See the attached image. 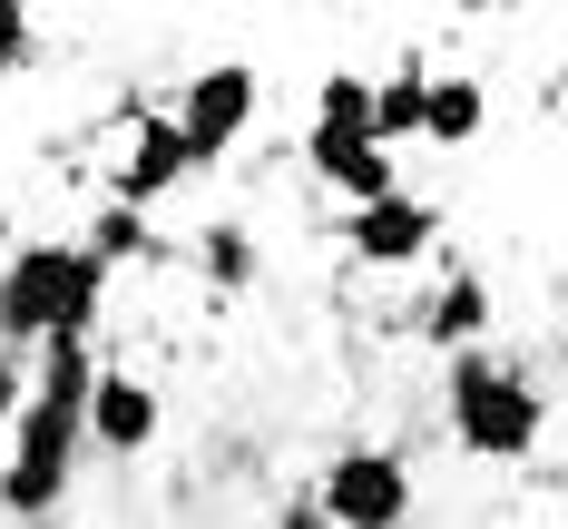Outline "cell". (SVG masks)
Instances as JSON below:
<instances>
[{
    "label": "cell",
    "instance_id": "cell-1",
    "mask_svg": "<svg viewBox=\"0 0 568 529\" xmlns=\"http://www.w3.org/2000/svg\"><path fill=\"white\" fill-rule=\"evenodd\" d=\"M99 294H109V275L79 245H59V235L50 245H20L0 265V334L10 344H89Z\"/></svg>",
    "mask_w": 568,
    "mask_h": 529
},
{
    "label": "cell",
    "instance_id": "cell-2",
    "mask_svg": "<svg viewBox=\"0 0 568 529\" xmlns=\"http://www.w3.org/2000/svg\"><path fill=\"white\" fill-rule=\"evenodd\" d=\"M539 383L500 363V353H452V441L470 461H529V441H539Z\"/></svg>",
    "mask_w": 568,
    "mask_h": 529
},
{
    "label": "cell",
    "instance_id": "cell-3",
    "mask_svg": "<svg viewBox=\"0 0 568 529\" xmlns=\"http://www.w3.org/2000/svg\"><path fill=\"white\" fill-rule=\"evenodd\" d=\"M79 470V403H40L20 393V421H10V461H0V510L10 520H50L59 490Z\"/></svg>",
    "mask_w": 568,
    "mask_h": 529
},
{
    "label": "cell",
    "instance_id": "cell-4",
    "mask_svg": "<svg viewBox=\"0 0 568 529\" xmlns=\"http://www.w3.org/2000/svg\"><path fill=\"white\" fill-rule=\"evenodd\" d=\"M324 529H402L412 520V461L383 451V441H353L324 461V500H314Z\"/></svg>",
    "mask_w": 568,
    "mask_h": 529
},
{
    "label": "cell",
    "instance_id": "cell-5",
    "mask_svg": "<svg viewBox=\"0 0 568 529\" xmlns=\"http://www.w3.org/2000/svg\"><path fill=\"white\" fill-rule=\"evenodd\" d=\"M176 138H186V167H216L235 138L255 128V69L245 59H216V69H196L186 79V99H176Z\"/></svg>",
    "mask_w": 568,
    "mask_h": 529
},
{
    "label": "cell",
    "instance_id": "cell-6",
    "mask_svg": "<svg viewBox=\"0 0 568 529\" xmlns=\"http://www.w3.org/2000/svg\"><path fill=\"white\" fill-rule=\"evenodd\" d=\"M79 441H99V451H118V461H138V451L158 441V383H138V373H99L89 403H79Z\"/></svg>",
    "mask_w": 568,
    "mask_h": 529
},
{
    "label": "cell",
    "instance_id": "cell-7",
    "mask_svg": "<svg viewBox=\"0 0 568 529\" xmlns=\"http://www.w3.org/2000/svg\"><path fill=\"white\" fill-rule=\"evenodd\" d=\"M176 176H186V138H176V118L138 109V128H128V157H118V196H109V206H128V216H148V206L168 196Z\"/></svg>",
    "mask_w": 568,
    "mask_h": 529
},
{
    "label": "cell",
    "instance_id": "cell-8",
    "mask_svg": "<svg viewBox=\"0 0 568 529\" xmlns=\"http://www.w3.org/2000/svg\"><path fill=\"white\" fill-rule=\"evenodd\" d=\"M353 255H363V265H412V255H432V235H442V216H432V206H422V196H373V206H353Z\"/></svg>",
    "mask_w": 568,
    "mask_h": 529
},
{
    "label": "cell",
    "instance_id": "cell-9",
    "mask_svg": "<svg viewBox=\"0 0 568 529\" xmlns=\"http://www.w3.org/2000/svg\"><path fill=\"white\" fill-rule=\"evenodd\" d=\"M304 157H314V176H324L334 196H353V206L393 196V157H383L373 138H334V128H304Z\"/></svg>",
    "mask_w": 568,
    "mask_h": 529
},
{
    "label": "cell",
    "instance_id": "cell-10",
    "mask_svg": "<svg viewBox=\"0 0 568 529\" xmlns=\"http://www.w3.org/2000/svg\"><path fill=\"white\" fill-rule=\"evenodd\" d=\"M480 118H490V99H480V79H422V138L432 147H470L480 138Z\"/></svg>",
    "mask_w": 568,
    "mask_h": 529
},
{
    "label": "cell",
    "instance_id": "cell-11",
    "mask_svg": "<svg viewBox=\"0 0 568 529\" xmlns=\"http://www.w3.org/2000/svg\"><path fill=\"white\" fill-rule=\"evenodd\" d=\"M480 324H490V285H480V275H452V285L422 304V334H432V344H460V353H470Z\"/></svg>",
    "mask_w": 568,
    "mask_h": 529
},
{
    "label": "cell",
    "instance_id": "cell-12",
    "mask_svg": "<svg viewBox=\"0 0 568 529\" xmlns=\"http://www.w3.org/2000/svg\"><path fill=\"white\" fill-rule=\"evenodd\" d=\"M422 79L432 69H393V79H373V147L393 157L402 138H422Z\"/></svg>",
    "mask_w": 568,
    "mask_h": 529
},
{
    "label": "cell",
    "instance_id": "cell-13",
    "mask_svg": "<svg viewBox=\"0 0 568 529\" xmlns=\"http://www.w3.org/2000/svg\"><path fill=\"white\" fill-rule=\"evenodd\" d=\"M314 128H334V138H373V79H363V69H334V79L314 89Z\"/></svg>",
    "mask_w": 568,
    "mask_h": 529
},
{
    "label": "cell",
    "instance_id": "cell-14",
    "mask_svg": "<svg viewBox=\"0 0 568 529\" xmlns=\"http://www.w3.org/2000/svg\"><path fill=\"white\" fill-rule=\"evenodd\" d=\"M89 383H99V363H89V344H40V403H89Z\"/></svg>",
    "mask_w": 568,
    "mask_h": 529
},
{
    "label": "cell",
    "instance_id": "cell-15",
    "mask_svg": "<svg viewBox=\"0 0 568 529\" xmlns=\"http://www.w3.org/2000/svg\"><path fill=\"white\" fill-rule=\"evenodd\" d=\"M79 255L109 275V265H128V255H148V226H138L128 206H99V216H89V235H79Z\"/></svg>",
    "mask_w": 568,
    "mask_h": 529
},
{
    "label": "cell",
    "instance_id": "cell-16",
    "mask_svg": "<svg viewBox=\"0 0 568 529\" xmlns=\"http://www.w3.org/2000/svg\"><path fill=\"white\" fill-rule=\"evenodd\" d=\"M196 255H206V275H216V285H245V275H255V245H245L235 226H216Z\"/></svg>",
    "mask_w": 568,
    "mask_h": 529
},
{
    "label": "cell",
    "instance_id": "cell-17",
    "mask_svg": "<svg viewBox=\"0 0 568 529\" xmlns=\"http://www.w3.org/2000/svg\"><path fill=\"white\" fill-rule=\"evenodd\" d=\"M30 50H40V20L30 10H0V69H20Z\"/></svg>",
    "mask_w": 568,
    "mask_h": 529
},
{
    "label": "cell",
    "instance_id": "cell-18",
    "mask_svg": "<svg viewBox=\"0 0 568 529\" xmlns=\"http://www.w3.org/2000/svg\"><path fill=\"white\" fill-rule=\"evenodd\" d=\"M0 421H20V373L0 363Z\"/></svg>",
    "mask_w": 568,
    "mask_h": 529
}]
</instances>
